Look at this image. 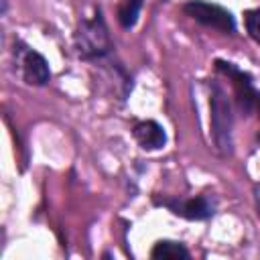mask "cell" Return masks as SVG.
Returning <instances> with one entry per match:
<instances>
[{"instance_id":"6da1fadb","label":"cell","mask_w":260,"mask_h":260,"mask_svg":"<svg viewBox=\"0 0 260 260\" xmlns=\"http://www.w3.org/2000/svg\"><path fill=\"white\" fill-rule=\"evenodd\" d=\"M75 49L81 59H102L110 53L112 43L100 10L91 18H83L79 22L75 32Z\"/></svg>"},{"instance_id":"7a4b0ae2","label":"cell","mask_w":260,"mask_h":260,"mask_svg":"<svg viewBox=\"0 0 260 260\" xmlns=\"http://www.w3.org/2000/svg\"><path fill=\"white\" fill-rule=\"evenodd\" d=\"M211 132H213V142L217 150L228 156L232 154V108L228 102L225 91L219 85H211Z\"/></svg>"},{"instance_id":"3957f363","label":"cell","mask_w":260,"mask_h":260,"mask_svg":"<svg viewBox=\"0 0 260 260\" xmlns=\"http://www.w3.org/2000/svg\"><path fill=\"white\" fill-rule=\"evenodd\" d=\"M215 67H217V71H221L223 75H228L232 79L240 110L244 114H250L254 110L260 112V91L254 87L252 77L246 71L238 69L234 63H228V61H221V59L215 61Z\"/></svg>"},{"instance_id":"277c9868","label":"cell","mask_w":260,"mask_h":260,"mask_svg":"<svg viewBox=\"0 0 260 260\" xmlns=\"http://www.w3.org/2000/svg\"><path fill=\"white\" fill-rule=\"evenodd\" d=\"M183 10L187 16H191L193 20H197L205 26L217 28L221 32H234L236 30V20H234L232 12L217 6V4L203 2V0H189L183 6Z\"/></svg>"},{"instance_id":"5b68a950","label":"cell","mask_w":260,"mask_h":260,"mask_svg":"<svg viewBox=\"0 0 260 260\" xmlns=\"http://www.w3.org/2000/svg\"><path fill=\"white\" fill-rule=\"evenodd\" d=\"M162 205H167L175 215H181L185 219H193V221H201L207 219L215 213V203L213 199H209L207 195H199L193 199H185V201H175V199H162Z\"/></svg>"},{"instance_id":"8992f818","label":"cell","mask_w":260,"mask_h":260,"mask_svg":"<svg viewBox=\"0 0 260 260\" xmlns=\"http://www.w3.org/2000/svg\"><path fill=\"white\" fill-rule=\"evenodd\" d=\"M20 67H22V77L28 85H45L51 77L47 59L37 51H30V49L22 51Z\"/></svg>"},{"instance_id":"52a82bcc","label":"cell","mask_w":260,"mask_h":260,"mask_svg":"<svg viewBox=\"0 0 260 260\" xmlns=\"http://www.w3.org/2000/svg\"><path fill=\"white\" fill-rule=\"evenodd\" d=\"M134 138L144 150H156L162 148L167 142L165 128L154 120H142L134 126Z\"/></svg>"},{"instance_id":"ba28073f","label":"cell","mask_w":260,"mask_h":260,"mask_svg":"<svg viewBox=\"0 0 260 260\" xmlns=\"http://www.w3.org/2000/svg\"><path fill=\"white\" fill-rule=\"evenodd\" d=\"M152 258H162V260H187L189 258V250L181 244V242H171V240H160L154 244Z\"/></svg>"},{"instance_id":"9c48e42d","label":"cell","mask_w":260,"mask_h":260,"mask_svg":"<svg viewBox=\"0 0 260 260\" xmlns=\"http://www.w3.org/2000/svg\"><path fill=\"white\" fill-rule=\"evenodd\" d=\"M142 0H120L118 2V22L124 28H132L138 20Z\"/></svg>"},{"instance_id":"30bf717a","label":"cell","mask_w":260,"mask_h":260,"mask_svg":"<svg viewBox=\"0 0 260 260\" xmlns=\"http://www.w3.org/2000/svg\"><path fill=\"white\" fill-rule=\"evenodd\" d=\"M246 28H248L250 37L256 43H260V8H254V10L246 12Z\"/></svg>"},{"instance_id":"8fae6325","label":"cell","mask_w":260,"mask_h":260,"mask_svg":"<svg viewBox=\"0 0 260 260\" xmlns=\"http://www.w3.org/2000/svg\"><path fill=\"white\" fill-rule=\"evenodd\" d=\"M258 205H260V193H258Z\"/></svg>"}]
</instances>
